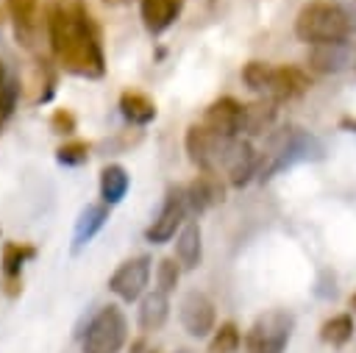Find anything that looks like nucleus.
I'll list each match as a JSON object with an SVG mask.
<instances>
[{
  "mask_svg": "<svg viewBox=\"0 0 356 353\" xmlns=\"http://www.w3.org/2000/svg\"><path fill=\"white\" fill-rule=\"evenodd\" d=\"M47 39L64 72L86 81H100L106 75L100 31L86 0H47Z\"/></svg>",
  "mask_w": 356,
  "mask_h": 353,
  "instance_id": "f257e3e1",
  "label": "nucleus"
},
{
  "mask_svg": "<svg viewBox=\"0 0 356 353\" xmlns=\"http://www.w3.org/2000/svg\"><path fill=\"white\" fill-rule=\"evenodd\" d=\"M314 158H323V142L298 125H284V128L267 133V142L259 153V175L256 178L270 181L281 170L300 164V161H314Z\"/></svg>",
  "mask_w": 356,
  "mask_h": 353,
  "instance_id": "f03ea898",
  "label": "nucleus"
},
{
  "mask_svg": "<svg viewBox=\"0 0 356 353\" xmlns=\"http://www.w3.org/2000/svg\"><path fill=\"white\" fill-rule=\"evenodd\" d=\"M295 36L309 47L342 42L350 36V17L339 3L312 0L295 17Z\"/></svg>",
  "mask_w": 356,
  "mask_h": 353,
  "instance_id": "7ed1b4c3",
  "label": "nucleus"
},
{
  "mask_svg": "<svg viewBox=\"0 0 356 353\" xmlns=\"http://www.w3.org/2000/svg\"><path fill=\"white\" fill-rule=\"evenodd\" d=\"M242 81L250 92L267 100H295L309 92L312 81L300 67H273L270 61H248L242 67Z\"/></svg>",
  "mask_w": 356,
  "mask_h": 353,
  "instance_id": "20e7f679",
  "label": "nucleus"
},
{
  "mask_svg": "<svg viewBox=\"0 0 356 353\" xmlns=\"http://www.w3.org/2000/svg\"><path fill=\"white\" fill-rule=\"evenodd\" d=\"M81 353H120L128 339V320L117 303L100 306L78 331Z\"/></svg>",
  "mask_w": 356,
  "mask_h": 353,
  "instance_id": "39448f33",
  "label": "nucleus"
},
{
  "mask_svg": "<svg viewBox=\"0 0 356 353\" xmlns=\"http://www.w3.org/2000/svg\"><path fill=\"white\" fill-rule=\"evenodd\" d=\"M295 334V314L286 309L261 311L245 334V353H284Z\"/></svg>",
  "mask_w": 356,
  "mask_h": 353,
  "instance_id": "423d86ee",
  "label": "nucleus"
},
{
  "mask_svg": "<svg viewBox=\"0 0 356 353\" xmlns=\"http://www.w3.org/2000/svg\"><path fill=\"white\" fill-rule=\"evenodd\" d=\"M234 139H236V136H234ZM234 139L209 131L203 122H195V125L186 128L184 147H186L189 161H192L200 172L222 175V164H225V156H228V147H231Z\"/></svg>",
  "mask_w": 356,
  "mask_h": 353,
  "instance_id": "0eeeda50",
  "label": "nucleus"
},
{
  "mask_svg": "<svg viewBox=\"0 0 356 353\" xmlns=\"http://www.w3.org/2000/svg\"><path fill=\"white\" fill-rule=\"evenodd\" d=\"M186 214H189L186 189H184V186H170L167 195H164V203H161L159 214H156L153 222L145 228V239H147L150 245H164V242H170V239L178 236V231L184 228Z\"/></svg>",
  "mask_w": 356,
  "mask_h": 353,
  "instance_id": "6e6552de",
  "label": "nucleus"
},
{
  "mask_svg": "<svg viewBox=\"0 0 356 353\" xmlns=\"http://www.w3.org/2000/svg\"><path fill=\"white\" fill-rule=\"evenodd\" d=\"M150 256H134V258H125L108 278V289L125 300V303H134V300H142L145 297V289H147V281H150Z\"/></svg>",
  "mask_w": 356,
  "mask_h": 353,
  "instance_id": "1a4fd4ad",
  "label": "nucleus"
},
{
  "mask_svg": "<svg viewBox=\"0 0 356 353\" xmlns=\"http://www.w3.org/2000/svg\"><path fill=\"white\" fill-rule=\"evenodd\" d=\"M178 320L184 325V331L195 339H203L209 334H214L217 328V311H214V303L206 292H186L181 306H178Z\"/></svg>",
  "mask_w": 356,
  "mask_h": 353,
  "instance_id": "9d476101",
  "label": "nucleus"
},
{
  "mask_svg": "<svg viewBox=\"0 0 356 353\" xmlns=\"http://www.w3.org/2000/svg\"><path fill=\"white\" fill-rule=\"evenodd\" d=\"M222 175L228 178V183L234 189L248 186L259 175V153H256V147L250 145L248 136H236L231 142L228 156H225V164H222Z\"/></svg>",
  "mask_w": 356,
  "mask_h": 353,
  "instance_id": "9b49d317",
  "label": "nucleus"
},
{
  "mask_svg": "<svg viewBox=\"0 0 356 353\" xmlns=\"http://www.w3.org/2000/svg\"><path fill=\"white\" fill-rule=\"evenodd\" d=\"M356 61V47L342 39V42H328V44H314L306 53V64L317 75H337Z\"/></svg>",
  "mask_w": 356,
  "mask_h": 353,
  "instance_id": "f8f14e48",
  "label": "nucleus"
},
{
  "mask_svg": "<svg viewBox=\"0 0 356 353\" xmlns=\"http://www.w3.org/2000/svg\"><path fill=\"white\" fill-rule=\"evenodd\" d=\"M36 258V247L25 242H6L0 253V278H3V292L8 297H17L22 289V270L25 264Z\"/></svg>",
  "mask_w": 356,
  "mask_h": 353,
  "instance_id": "ddd939ff",
  "label": "nucleus"
},
{
  "mask_svg": "<svg viewBox=\"0 0 356 353\" xmlns=\"http://www.w3.org/2000/svg\"><path fill=\"white\" fill-rule=\"evenodd\" d=\"M242 111H245V103H239L236 97L225 95V97H217L206 114H203V125L220 136H242Z\"/></svg>",
  "mask_w": 356,
  "mask_h": 353,
  "instance_id": "4468645a",
  "label": "nucleus"
},
{
  "mask_svg": "<svg viewBox=\"0 0 356 353\" xmlns=\"http://www.w3.org/2000/svg\"><path fill=\"white\" fill-rule=\"evenodd\" d=\"M184 189H186L189 214H195V217L203 214V211H209L211 206L222 203V197H225V186H222L220 175H214V172H200V175H195V181L186 183Z\"/></svg>",
  "mask_w": 356,
  "mask_h": 353,
  "instance_id": "2eb2a0df",
  "label": "nucleus"
},
{
  "mask_svg": "<svg viewBox=\"0 0 356 353\" xmlns=\"http://www.w3.org/2000/svg\"><path fill=\"white\" fill-rule=\"evenodd\" d=\"M39 3L42 0H6L14 39L22 47H33L39 36Z\"/></svg>",
  "mask_w": 356,
  "mask_h": 353,
  "instance_id": "dca6fc26",
  "label": "nucleus"
},
{
  "mask_svg": "<svg viewBox=\"0 0 356 353\" xmlns=\"http://www.w3.org/2000/svg\"><path fill=\"white\" fill-rule=\"evenodd\" d=\"M184 0H139V17L147 33L159 36L181 17Z\"/></svg>",
  "mask_w": 356,
  "mask_h": 353,
  "instance_id": "f3484780",
  "label": "nucleus"
},
{
  "mask_svg": "<svg viewBox=\"0 0 356 353\" xmlns=\"http://www.w3.org/2000/svg\"><path fill=\"white\" fill-rule=\"evenodd\" d=\"M108 208L106 203H89L86 208H81L78 220H75V228H72V250H83L100 231L103 225L108 222Z\"/></svg>",
  "mask_w": 356,
  "mask_h": 353,
  "instance_id": "a211bd4d",
  "label": "nucleus"
},
{
  "mask_svg": "<svg viewBox=\"0 0 356 353\" xmlns=\"http://www.w3.org/2000/svg\"><path fill=\"white\" fill-rule=\"evenodd\" d=\"M275 117H278V103L275 100H267V97H259L253 103H245V111H242V136H264L273 131L275 125Z\"/></svg>",
  "mask_w": 356,
  "mask_h": 353,
  "instance_id": "6ab92c4d",
  "label": "nucleus"
},
{
  "mask_svg": "<svg viewBox=\"0 0 356 353\" xmlns=\"http://www.w3.org/2000/svg\"><path fill=\"white\" fill-rule=\"evenodd\" d=\"M175 258L184 270H197L203 258V231L197 220H186L175 236Z\"/></svg>",
  "mask_w": 356,
  "mask_h": 353,
  "instance_id": "aec40b11",
  "label": "nucleus"
},
{
  "mask_svg": "<svg viewBox=\"0 0 356 353\" xmlns=\"http://www.w3.org/2000/svg\"><path fill=\"white\" fill-rule=\"evenodd\" d=\"M170 317V295L153 289V292H145V297L139 300V311H136V322L145 334H153L159 328H164Z\"/></svg>",
  "mask_w": 356,
  "mask_h": 353,
  "instance_id": "412c9836",
  "label": "nucleus"
},
{
  "mask_svg": "<svg viewBox=\"0 0 356 353\" xmlns=\"http://www.w3.org/2000/svg\"><path fill=\"white\" fill-rule=\"evenodd\" d=\"M120 114L131 122V125H150L156 120V103L145 95V92H136V89H125L120 95Z\"/></svg>",
  "mask_w": 356,
  "mask_h": 353,
  "instance_id": "4be33fe9",
  "label": "nucleus"
},
{
  "mask_svg": "<svg viewBox=\"0 0 356 353\" xmlns=\"http://www.w3.org/2000/svg\"><path fill=\"white\" fill-rule=\"evenodd\" d=\"M131 189V175L122 164H106L100 170V200L106 206H117Z\"/></svg>",
  "mask_w": 356,
  "mask_h": 353,
  "instance_id": "5701e85b",
  "label": "nucleus"
},
{
  "mask_svg": "<svg viewBox=\"0 0 356 353\" xmlns=\"http://www.w3.org/2000/svg\"><path fill=\"white\" fill-rule=\"evenodd\" d=\"M353 331H356V322H353V314L350 311H342V314H334L328 317L323 325H320V339L331 347H345L350 339H353Z\"/></svg>",
  "mask_w": 356,
  "mask_h": 353,
  "instance_id": "b1692460",
  "label": "nucleus"
},
{
  "mask_svg": "<svg viewBox=\"0 0 356 353\" xmlns=\"http://www.w3.org/2000/svg\"><path fill=\"white\" fill-rule=\"evenodd\" d=\"M242 345V334H239V325L225 320L214 328L211 339H209V353H236Z\"/></svg>",
  "mask_w": 356,
  "mask_h": 353,
  "instance_id": "393cba45",
  "label": "nucleus"
},
{
  "mask_svg": "<svg viewBox=\"0 0 356 353\" xmlns=\"http://www.w3.org/2000/svg\"><path fill=\"white\" fill-rule=\"evenodd\" d=\"M89 150H92L89 142H83V139H70V142L58 145L56 161H58L61 167H81V164L89 161Z\"/></svg>",
  "mask_w": 356,
  "mask_h": 353,
  "instance_id": "a878e982",
  "label": "nucleus"
},
{
  "mask_svg": "<svg viewBox=\"0 0 356 353\" xmlns=\"http://www.w3.org/2000/svg\"><path fill=\"white\" fill-rule=\"evenodd\" d=\"M181 270H184V267L178 264L175 256L161 258L159 267H156V289L164 292V295L175 292V286H178V281H181Z\"/></svg>",
  "mask_w": 356,
  "mask_h": 353,
  "instance_id": "bb28decb",
  "label": "nucleus"
},
{
  "mask_svg": "<svg viewBox=\"0 0 356 353\" xmlns=\"http://www.w3.org/2000/svg\"><path fill=\"white\" fill-rule=\"evenodd\" d=\"M50 128H53L56 133H61V136H72L75 128H78V120H75V114H72L70 108H56V111L50 114Z\"/></svg>",
  "mask_w": 356,
  "mask_h": 353,
  "instance_id": "cd10ccee",
  "label": "nucleus"
},
{
  "mask_svg": "<svg viewBox=\"0 0 356 353\" xmlns=\"http://www.w3.org/2000/svg\"><path fill=\"white\" fill-rule=\"evenodd\" d=\"M17 95H19V86L17 81L6 72V67L0 64V103H17Z\"/></svg>",
  "mask_w": 356,
  "mask_h": 353,
  "instance_id": "c85d7f7f",
  "label": "nucleus"
},
{
  "mask_svg": "<svg viewBox=\"0 0 356 353\" xmlns=\"http://www.w3.org/2000/svg\"><path fill=\"white\" fill-rule=\"evenodd\" d=\"M128 353H159L147 339H134L131 342V347H128Z\"/></svg>",
  "mask_w": 356,
  "mask_h": 353,
  "instance_id": "c756f323",
  "label": "nucleus"
},
{
  "mask_svg": "<svg viewBox=\"0 0 356 353\" xmlns=\"http://www.w3.org/2000/svg\"><path fill=\"white\" fill-rule=\"evenodd\" d=\"M350 309H353V311H356V292H353V295H350Z\"/></svg>",
  "mask_w": 356,
  "mask_h": 353,
  "instance_id": "7c9ffc66",
  "label": "nucleus"
},
{
  "mask_svg": "<svg viewBox=\"0 0 356 353\" xmlns=\"http://www.w3.org/2000/svg\"><path fill=\"white\" fill-rule=\"evenodd\" d=\"M178 353H189V350H178Z\"/></svg>",
  "mask_w": 356,
  "mask_h": 353,
  "instance_id": "2f4dec72",
  "label": "nucleus"
},
{
  "mask_svg": "<svg viewBox=\"0 0 356 353\" xmlns=\"http://www.w3.org/2000/svg\"><path fill=\"white\" fill-rule=\"evenodd\" d=\"M353 69H356V61H353Z\"/></svg>",
  "mask_w": 356,
  "mask_h": 353,
  "instance_id": "473e14b6",
  "label": "nucleus"
}]
</instances>
